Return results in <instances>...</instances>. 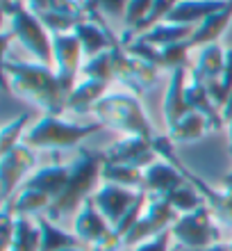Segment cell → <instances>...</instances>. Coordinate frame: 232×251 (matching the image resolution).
Listing matches in <instances>:
<instances>
[{
    "instance_id": "cell-1",
    "label": "cell",
    "mask_w": 232,
    "mask_h": 251,
    "mask_svg": "<svg viewBox=\"0 0 232 251\" xmlns=\"http://www.w3.org/2000/svg\"><path fill=\"white\" fill-rule=\"evenodd\" d=\"M2 73H5L7 87L16 96L41 107L43 114L62 117V112L66 110L68 94L62 87L53 66H46L41 62H12L9 57H5Z\"/></svg>"
},
{
    "instance_id": "cell-2",
    "label": "cell",
    "mask_w": 232,
    "mask_h": 251,
    "mask_svg": "<svg viewBox=\"0 0 232 251\" xmlns=\"http://www.w3.org/2000/svg\"><path fill=\"white\" fill-rule=\"evenodd\" d=\"M103 167H105V153L93 149H80L78 158L71 162V180L60 199H55L50 210L46 212L48 219L60 222L66 215H78L80 208L89 201L98 190L103 180Z\"/></svg>"
},
{
    "instance_id": "cell-3",
    "label": "cell",
    "mask_w": 232,
    "mask_h": 251,
    "mask_svg": "<svg viewBox=\"0 0 232 251\" xmlns=\"http://www.w3.org/2000/svg\"><path fill=\"white\" fill-rule=\"evenodd\" d=\"M93 117L105 128L121 132L123 137H144L148 142H155L157 137L134 92H107V96L93 110Z\"/></svg>"
},
{
    "instance_id": "cell-4",
    "label": "cell",
    "mask_w": 232,
    "mask_h": 251,
    "mask_svg": "<svg viewBox=\"0 0 232 251\" xmlns=\"http://www.w3.org/2000/svg\"><path fill=\"white\" fill-rule=\"evenodd\" d=\"M105 126L100 121L91 124H80V121H64L57 114H43L37 124L27 128L23 144H27L34 151H64L75 149L91 137L93 132L103 130Z\"/></svg>"
},
{
    "instance_id": "cell-5",
    "label": "cell",
    "mask_w": 232,
    "mask_h": 251,
    "mask_svg": "<svg viewBox=\"0 0 232 251\" xmlns=\"http://www.w3.org/2000/svg\"><path fill=\"white\" fill-rule=\"evenodd\" d=\"M5 14L12 19V34L21 46L30 55L37 57V62L46 66H53V37L48 34L46 25L34 12H30L23 0H14L9 5H2Z\"/></svg>"
},
{
    "instance_id": "cell-6",
    "label": "cell",
    "mask_w": 232,
    "mask_h": 251,
    "mask_svg": "<svg viewBox=\"0 0 232 251\" xmlns=\"http://www.w3.org/2000/svg\"><path fill=\"white\" fill-rule=\"evenodd\" d=\"M171 235L180 249H210L214 245H221L219 222L207 203L198 210L180 215L171 226Z\"/></svg>"
},
{
    "instance_id": "cell-7",
    "label": "cell",
    "mask_w": 232,
    "mask_h": 251,
    "mask_svg": "<svg viewBox=\"0 0 232 251\" xmlns=\"http://www.w3.org/2000/svg\"><path fill=\"white\" fill-rule=\"evenodd\" d=\"M37 169V151L21 142L12 151L0 155V192H2V203H9L16 192L23 187L30 176Z\"/></svg>"
},
{
    "instance_id": "cell-8",
    "label": "cell",
    "mask_w": 232,
    "mask_h": 251,
    "mask_svg": "<svg viewBox=\"0 0 232 251\" xmlns=\"http://www.w3.org/2000/svg\"><path fill=\"white\" fill-rule=\"evenodd\" d=\"M178 217L180 215L175 212V208L164 197H148L146 210H144L141 219L137 222V226L123 238V245H126V249H130V247L139 245L144 240L155 238L159 233L169 231Z\"/></svg>"
},
{
    "instance_id": "cell-9",
    "label": "cell",
    "mask_w": 232,
    "mask_h": 251,
    "mask_svg": "<svg viewBox=\"0 0 232 251\" xmlns=\"http://www.w3.org/2000/svg\"><path fill=\"white\" fill-rule=\"evenodd\" d=\"M82 44L73 32L68 34H53V64L55 73L60 78L62 87L66 94L73 92L75 82H78V73L82 71Z\"/></svg>"
},
{
    "instance_id": "cell-10",
    "label": "cell",
    "mask_w": 232,
    "mask_h": 251,
    "mask_svg": "<svg viewBox=\"0 0 232 251\" xmlns=\"http://www.w3.org/2000/svg\"><path fill=\"white\" fill-rule=\"evenodd\" d=\"M103 153H105V162L137 167L141 172H146L148 167L159 160L153 142L144 137H121L107 149H103Z\"/></svg>"
},
{
    "instance_id": "cell-11",
    "label": "cell",
    "mask_w": 232,
    "mask_h": 251,
    "mask_svg": "<svg viewBox=\"0 0 232 251\" xmlns=\"http://www.w3.org/2000/svg\"><path fill=\"white\" fill-rule=\"evenodd\" d=\"M141 192L139 190H130V187H121L114 185V183H103V185L96 190V194L91 197V201L96 203L103 217L109 222V226H116L123 219L130 208L134 205V201L139 199Z\"/></svg>"
},
{
    "instance_id": "cell-12",
    "label": "cell",
    "mask_w": 232,
    "mask_h": 251,
    "mask_svg": "<svg viewBox=\"0 0 232 251\" xmlns=\"http://www.w3.org/2000/svg\"><path fill=\"white\" fill-rule=\"evenodd\" d=\"M187 183L175 165H171L169 160H157L155 165H150L144 172V187L141 192H146L148 197H169L173 190H178Z\"/></svg>"
},
{
    "instance_id": "cell-13",
    "label": "cell",
    "mask_w": 232,
    "mask_h": 251,
    "mask_svg": "<svg viewBox=\"0 0 232 251\" xmlns=\"http://www.w3.org/2000/svg\"><path fill=\"white\" fill-rule=\"evenodd\" d=\"M68 180H71V165H46V167H37L34 174L23 183L21 190H37L43 192L46 197L55 199L62 197V192L66 190Z\"/></svg>"
},
{
    "instance_id": "cell-14",
    "label": "cell",
    "mask_w": 232,
    "mask_h": 251,
    "mask_svg": "<svg viewBox=\"0 0 232 251\" xmlns=\"http://www.w3.org/2000/svg\"><path fill=\"white\" fill-rule=\"evenodd\" d=\"M187 85H189L187 69H178L171 73V80H169V87L164 94V105H162L164 121L169 128H173L182 117L191 112V107L187 103Z\"/></svg>"
},
{
    "instance_id": "cell-15",
    "label": "cell",
    "mask_w": 232,
    "mask_h": 251,
    "mask_svg": "<svg viewBox=\"0 0 232 251\" xmlns=\"http://www.w3.org/2000/svg\"><path fill=\"white\" fill-rule=\"evenodd\" d=\"M109 231H112L109 222L103 217V212H100L98 208H96V203L89 199V201L80 208L78 215H75L73 233L78 235V240L86 247V249H91V247L96 245L103 235H107Z\"/></svg>"
},
{
    "instance_id": "cell-16",
    "label": "cell",
    "mask_w": 232,
    "mask_h": 251,
    "mask_svg": "<svg viewBox=\"0 0 232 251\" xmlns=\"http://www.w3.org/2000/svg\"><path fill=\"white\" fill-rule=\"evenodd\" d=\"M107 92H109V82L82 78L73 87V92L68 94L66 110H71L75 114H91L96 110V105L107 96Z\"/></svg>"
},
{
    "instance_id": "cell-17",
    "label": "cell",
    "mask_w": 232,
    "mask_h": 251,
    "mask_svg": "<svg viewBox=\"0 0 232 251\" xmlns=\"http://www.w3.org/2000/svg\"><path fill=\"white\" fill-rule=\"evenodd\" d=\"M228 5V0H182L178 7L169 14L164 23H180V25H196L203 23L207 16L219 12Z\"/></svg>"
},
{
    "instance_id": "cell-18",
    "label": "cell",
    "mask_w": 232,
    "mask_h": 251,
    "mask_svg": "<svg viewBox=\"0 0 232 251\" xmlns=\"http://www.w3.org/2000/svg\"><path fill=\"white\" fill-rule=\"evenodd\" d=\"M73 34L80 39L82 50H84V55L89 60L107 53L112 48V39H114L112 32H107V27L96 23V21H80L78 25L73 27Z\"/></svg>"
},
{
    "instance_id": "cell-19",
    "label": "cell",
    "mask_w": 232,
    "mask_h": 251,
    "mask_svg": "<svg viewBox=\"0 0 232 251\" xmlns=\"http://www.w3.org/2000/svg\"><path fill=\"white\" fill-rule=\"evenodd\" d=\"M226 69V50L219 44H210L198 53V60L191 66V80H198L203 85L219 80Z\"/></svg>"
},
{
    "instance_id": "cell-20",
    "label": "cell",
    "mask_w": 232,
    "mask_h": 251,
    "mask_svg": "<svg viewBox=\"0 0 232 251\" xmlns=\"http://www.w3.org/2000/svg\"><path fill=\"white\" fill-rule=\"evenodd\" d=\"M187 103L191 107V112L203 114L210 121L212 130H221L226 126L223 117H221V110L216 107V103H214L210 92H207V85H203L198 80H189V85H187Z\"/></svg>"
},
{
    "instance_id": "cell-21",
    "label": "cell",
    "mask_w": 232,
    "mask_h": 251,
    "mask_svg": "<svg viewBox=\"0 0 232 251\" xmlns=\"http://www.w3.org/2000/svg\"><path fill=\"white\" fill-rule=\"evenodd\" d=\"M2 205H7L16 217L37 219V217H43V215L50 210L53 199L46 197L43 192H37V190H19L16 197H14L9 203H2Z\"/></svg>"
},
{
    "instance_id": "cell-22",
    "label": "cell",
    "mask_w": 232,
    "mask_h": 251,
    "mask_svg": "<svg viewBox=\"0 0 232 251\" xmlns=\"http://www.w3.org/2000/svg\"><path fill=\"white\" fill-rule=\"evenodd\" d=\"M232 21V0H228V5L219 12H214L212 16H207L203 23H198L196 32L191 37V46H210L226 32V27Z\"/></svg>"
},
{
    "instance_id": "cell-23",
    "label": "cell",
    "mask_w": 232,
    "mask_h": 251,
    "mask_svg": "<svg viewBox=\"0 0 232 251\" xmlns=\"http://www.w3.org/2000/svg\"><path fill=\"white\" fill-rule=\"evenodd\" d=\"M37 224L41 228V251H64V249H75V247H84L75 233L60 228V224L48 219L46 215L37 217Z\"/></svg>"
},
{
    "instance_id": "cell-24",
    "label": "cell",
    "mask_w": 232,
    "mask_h": 251,
    "mask_svg": "<svg viewBox=\"0 0 232 251\" xmlns=\"http://www.w3.org/2000/svg\"><path fill=\"white\" fill-rule=\"evenodd\" d=\"M193 32H196V25H180V23H159L157 27H153L150 32L141 34L139 41L144 44H150V46H173V44H180V41H191Z\"/></svg>"
},
{
    "instance_id": "cell-25",
    "label": "cell",
    "mask_w": 232,
    "mask_h": 251,
    "mask_svg": "<svg viewBox=\"0 0 232 251\" xmlns=\"http://www.w3.org/2000/svg\"><path fill=\"white\" fill-rule=\"evenodd\" d=\"M210 128V121L198 112H189L187 117L178 121V124L169 128V139L173 142V146L178 144H191V142H198Z\"/></svg>"
},
{
    "instance_id": "cell-26",
    "label": "cell",
    "mask_w": 232,
    "mask_h": 251,
    "mask_svg": "<svg viewBox=\"0 0 232 251\" xmlns=\"http://www.w3.org/2000/svg\"><path fill=\"white\" fill-rule=\"evenodd\" d=\"M178 2H182V0H155L146 19L141 21V23L134 27V30H130V32H123V37H121V44H123V46H126L127 41L132 44L134 37L139 39L141 34L150 32V30H153V27H157L159 23H164V21L169 19V14H171L173 9L178 7Z\"/></svg>"
},
{
    "instance_id": "cell-27",
    "label": "cell",
    "mask_w": 232,
    "mask_h": 251,
    "mask_svg": "<svg viewBox=\"0 0 232 251\" xmlns=\"http://www.w3.org/2000/svg\"><path fill=\"white\" fill-rule=\"evenodd\" d=\"M7 251H41V228L37 219L16 217V231Z\"/></svg>"
},
{
    "instance_id": "cell-28",
    "label": "cell",
    "mask_w": 232,
    "mask_h": 251,
    "mask_svg": "<svg viewBox=\"0 0 232 251\" xmlns=\"http://www.w3.org/2000/svg\"><path fill=\"white\" fill-rule=\"evenodd\" d=\"M103 183H114V185L141 192V187H144V172L137 169V167L105 162V167H103Z\"/></svg>"
},
{
    "instance_id": "cell-29",
    "label": "cell",
    "mask_w": 232,
    "mask_h": 251,
    "mask_svg": "<svg viewBox=\"0 0 232 251\" xmlns=\"http://www.w3.org/2000/svg\"><path fill=\"white\" fill-rule=\"evenodd\" d=\"M169 203L175 208V212L178 215H187V212H193L198 210V208H203L205 205V199H203V194H200L196 187L187 180L182 187H178V190H173L169 197H164Z\"/></svg>"
},
{
    "instance_id": "cell-30",
    "label": "cell",
    "mask_w": 232,
    "mask_h": 251,
    "mask_svg": "<svg viewBox=\"0 0 232 251\" xmlns=\"http://www.w3.org/2000/svg\"><path fill=\"white\" fill-rule=\"evenodd\" d=\"M191 41H180L173 46H162L157 50V69H169V71H178L187 69L189 64V50H191Z\"/></svg>"
},
{
    "instance_id": "cell-31",
    "label": "cell",
    "mask_w": 232,
    "mask_h": 251,
    "mask_svg": "<svg viewBox=\"0 0 232 251\" xmlns=\"http://www.w3.org/2000/svg\"><path fill=\"white\" fill-rule=\"evenodd\" d=\"M27 126H30V112H23L21 117H16L14 121H9V124L0 128V155L12 151L14 146H19L23 142Z\"/></svg>"
},
{
    "instance_id": "cell-32",
    "label": "cell",
    "mask_w": 232,
    "mask_h": 251,
    "mask_svg": "<svg viewBox=\"0 0 232 251\" xmlns=\"http://www.w3.org/2000/svg\"><path fill=\"white\" fill-rule=\"evenodd\" d=\"M82 78H89V80H103V82H112L114 78V64H112V53L98 55V57H91L82 64Z\"/></svg>"
},
{
    "instance_id": "cell-33",
    "label": "cell",
    "mask_w": 232,
    "mask_h": 251,
    "mask_svg": "<svg viewBox=\"0 0 232 251\" xmlns=\"http://www.w3.org/2000/svg\"><path fill=\"white\" fill-rule=\"evenodd\" d=\"M127 2L130 0H84V9L91 16V21L96 19V23H100L103 19H100L98 14H105V16H112V19L126 16Z\"/></svg>"
},
{
    "instance_id": "cell-34",
    "label": "cell",
    "mask_w": 232,
    "mask_h": 251,
    "mask_svg": "<svg viewBox=\"0 0 232 251\" xmlns=\"http://www.w3.org/2000/svg\"><path fill=\"white\" fill-rule=\"evenodd\" d=\"M41 19V23L46 25L48 32L53 34H68L73 32V27L78 25L80 21L84 19H75V16H68V14H60V12H53V9H46V12L37 14Z\"/></svg>"
},
{
    "instance_id": "cell-35",
    "label": "cell",
    "mask_w": 232,
    "mask_h": 251,
    "mask_svg": "<svg viewBox=\"0 0 232 251\" xmlns=\"http://www.w3.org/2000/svg\"><path fill=\"white\" fill-rule=\"evenodd\" d=\"M155 0H130L127 2V9H126V16H123V23H126V32L134 30L139 25L141 21L148 16L150 7H153Z\"/></svg>"
},
{
    "instance_id": "cell-36",
    "label": "cell",
    "mask_w": 232,
    "mask_h": 251,
    "mask_svg": "<svg viewBox=\"0 0 232 251\" xmlns=\"http://www.w3.org/2000/svg\"><path fill=\"white\" fill-rule=\"evenodd\" d=\"M171 242H173V235H171V228H169V231L159 233V235H155L150 240H144V242L130 247L126 251H171Z\"/></svg>"
},
{
    "instance_id": "cell-37",
    "label": "cell",
    "mask_w": 232,
    "mask_h": 251,
    "mask_svg": "<svg viewBox=\"0 0 232 251\" xmlns=\"http://www.w3.org/2000/svg\"><path fill=\"white\" fill-rule=\"evenodd\" d=\"M121 247H126L123 245V238L112 228V231L107 233V235H103V238H100L89 251H119Z\"/></svg>"
},
{
    "instance_id": "cell-38",
    "label": "cell",
    "mask_w": 232,
    "mask_h": 251,
    "mask_svg": "<svg viewBox=\"0 0 232 251\" xmlns=\"http://www.w3.org/2000/svg\"><path fill=\"white\" fill-rule=\"evenodd\" d=\"M221 85L226 87V92L232 94V48L226 50V69H223V75H221Z\"/></svg>"
},
{
    "instance_id": "cell-39",
    "label": "cell",
    "mask_w": 232,
    "mask_h": 251,
    "mask_svg": "<svg viewBox=\"0 0 232 251\" xmlns=\"http://www.w3.org/2000/svg\"><path fill=\"white\" fill-rule=\"evenodd\" d=\"M221 117H223V124L228 128V144H230V155H232V94L228 103L223 105V110H221Z\"/></svg>"
},
{
    "instance_id": "cell-40",
    "label": "cell",
    "mask_w": 232,
    "mask_h": 251,
    "mask_svg": "<svg viewBox=\"0 0 232 251\" xmlns=\"http://www.w3.org/2000/svg\"><path fill=\"white\" fill-rule=\"evenodd\" d=\"M27 5V9L34 14H41V12H46L48 7H50V0H23Z\"/></svg>"
},
{
    "instance_id": "cell-41",
    "label": "cell",
    "mask_w": 232,
    "mask_h": 251,
    "mask_svg": "<svg viewBox=\"0 0 232 251\" xmlns=\"http://www.w3.org/2000/svg\"><path fill=\"white\" fill-rule=\"evenodd\" d=\"M178 251H228V245H214L210 249H178Z\"/></svg>"
},
{
    "instance_id": "cell-42",
    "label": "cell",
    "mask_w": 232,
    "mask_h": 251,
    "mask_svg": "<svg viewBox=\"0 0 232 251\" xmlns=\"http://www.w3.org/2000/svg\"><path fill=\"white\" fill-rule=\"evenodd\" d=\"M223 192L232 194V172H228V174H226V178H223Z\"/></svg>"
},
{
    "instance_id": "cell-43",
    "label": "cell",
    "mask_w": 232,
    "mask_h": 251,
    "mask_svg": "<svg viewBox=\"0 0 232 251\" xmlns=\"http://www.w3.org/2000/svg\"><path fill=\"white\" fill-rule=\"evenodd\" d=\"M64 251H89L86 247H75V249H64Z\"/></svg>"
},
{
    "instance_id": "cell-44",
    "label": "cell",
    "mask_w": 232,
    "mask_h": 251,
    "mask_svg": "<svg viewBox=\"0 0 232 251\" xmlns=\"http://www.w3.org/2000/svg\"><path fill=\"white\" fill-rule=\"evenodd\" d=\"M9 2H14V0H2V5H9Z\"/></svg>"
},
{
    "instance_id": "cell-45",
    "label": "cell",
    "mask_w": 232,
    "mask_h": 251,
    "mask_svg": "<svg viewBox=\"0 0 232 251\" xmlns=\"http://www.w3.org/2000/svg\"><path fill=\"white\" fill-rule=\"evenodd\" d=\"M228 251H232V240H230V242H228Z\"/></svg>"
}]
</instances>
